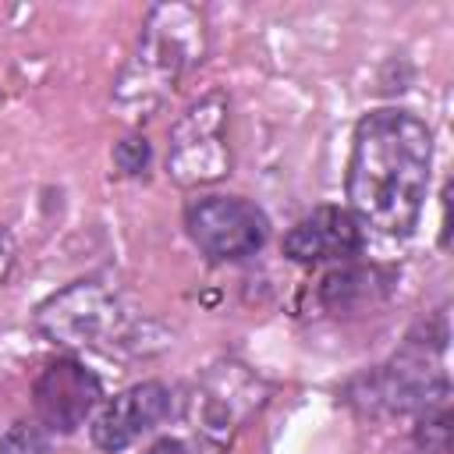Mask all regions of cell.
Masks as SVG:
<instances>
[{"mask_svg": "<svg viewBox=\"0 0 454 454\" xmlns=\"http://www.w3.org/2000/svg\"><path fill=\"white\" fill-rule=\"evenodd\" d=\"M358 252H362V223L351 216V209L340 206H319L316 213L301 216L284 238V255L305 266L351 262Z\"/></svg>", "mask_w": 454, "mask_h": 454, "instance_id": "ba28073f", "label": "cell"}, {"mask_svg": "<svg viewBox=\"0 0 454 454\" xmlns=\"http://www.w3.org/2000/svg\"><path fill=\"white\" fill-rule=\"evenodd\" d=\"M433 170V135L408 110H372L358 121L348 160L351 216L387 238H408L422 216Z\"/></svg>", "mask_w": 454, "mask_h": 454, "instance_id": "6da1fadb", "label": "cell"}, {"mask_svg": "<svg viewBox=\"0 0 454 454\" xmlns=\"http://www.w3.org/2000/svg\"><path fill=\"white\" fill-rule=\"evenodd\" d=\"M184 231L209 259H245L262 248L270 223L259 206L238 195H202L184 209Z\"/></svg>", "mask_w": 454, "mask_h": 454, "instance_id": "277c9868", "label": "cell"}, {"mask_svg": "<svg viewBox=\"0 0 454 454\" xmlns=\"http://www.w3.org/2000/svg\"><path fill=\"white\" fill-rule=\"evenodd\" d=\"M199 53H202V18L192 7L181 4L153 7L138 43V57L121 82V99H138L142 106L160 103Z\"/></svg>", "mask_w": 454, "mask_h": 454, "instance_id": "7a4b0ae2", "label": "cell"}, {"mask_svg": "<svg viewBox=\"0 0 454 454\" xmlns=\"http://www.w3.org/2000/svg\"><path fill=\"white\" fill-rule=\"evenodd\" d=\"M383 291H387V277L372 266L369 270L365 266H344V270H333L323 280V301L333 312H351L358 305H369Z\"/></svg>", "mask_w": 454, "mask_h": 454, "instance_id": "9c48e42d", "label": "cell"}, {"mask_svg": "<svg viewBox=\"0 0 454 454\" xmlns=\"http://www.w3.org/2000/svg\"><path fill=\"white\" fill-rule=\"evenodd\" d=\"M114 160H117L121 174H142L145 163H149V142L138 138V135H131V138H124V142L114 149Z\"/></svg>", "mask_w": 454, "mask_h": 454, "instance_id": "7c38bea8", "label": "cell"}, {"mask_svg": "<svg viewBox=\"0 0 454 454\" xmlns=\"http://www.w3.org/2000/svg\"><path fill=\"white\" fill-rule=\"evenodd\" d=\"M415 443L426 447L429 454H447V447H450V411H447V401L429 404V408L419 411Z\"/></svg>", "mask_w": 454, "mask_h": 454, "instance_id": "30bf717a", "label": "cell"}, {"mask_svg": "<svg viewBox=\"0 0 454 454\" xmlns=\"http://www.w3.org/2000/svg\"><path fill=\"white\" fill-rule=\"evenodd\" d=\"M0 454H46V433L35 422H14L4 440H0Z\"/></svg>", "mask_w": 454, "mask_h": 454, "instance_id": "8fae6325", "label": "cell"}, {"mask_svg": "<svg viewBox=\"0 0 454 454\" xmlns=\"http://www.w3.org/2000/svg\"><path fill=\"white\" fill-rule=\"evenodd\" d=\"M39 326L60 344L71 348H96V351H114V348H131L135 344V319L124 309V301L96 284V280H78L53 294L39 309Z\"/></svg>", "mask_w": 454, "mask_h": 454, "instance_id": "3957f363", "label": "cell"}, {"mask_svg": "<svg viewBox=\"0 0 454 454\" xmlns=\"http://www.w3.org/2000/svg\"><path fill=\"white\" fill-rule=\"evenodd\" d=\"M170 415V390L163 383H138L110 397L92 419V443L99 450H124L142 433Z\"/></svg>", "mask_w": 454, "mask_h": 454, "instance_id": "52a82bcc", "label": "cell"}, {"mask_svg": "<svg viewBox=\"0 0 454 454\" xmlns=\"http://www.w3.org/2000/svg\"><path fill=\"white\" fill-rule=\"evenodd\" d=\"M103 387L82 362H50L35 380V415L50 433H74L99 404Z\"/></svg>", "mask_w": 454, "mask_h": 454, "instance_id": "8992f818", "label": "cell"}, {"mask_svg": "<svg viewBox=\"0 0 454 454\" xmlns=\"http://www.w3.org/2000/svg\"><path fill=\"white\" fill-rule=\"evenodd\" d=\"M167 170L177 184H209L231 170L227 149V103L220 96L199 99L174 128Z\"/></svg>", "mask_w": 454, "mask_h": 454, "instance_id": "5b68a950", "label": "cell"}, {"mask_svg": "<svg viewBox=\"0 0 454 454\" xmlns=\"http://www.w3.org/2000/svg\"><path fill=\"white\" fill-rule=\"evenodd\" d=\"M145 454H195V450H192L188 443H181V440H170V436H167V440H156Z\"/></svg>", "mask_w": 454, "mask_h": 454, "instance_id": "4fadbf2b", "label": "cell"}]
</instances>
